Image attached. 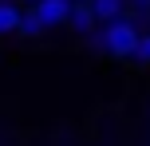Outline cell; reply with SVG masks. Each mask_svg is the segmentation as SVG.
Returning a JSON list of instances; mask_svg holds the SVG:
<instances>
[{"label": "cell", "instance_id": "ba28073f", "mask_svg": "<svg viewBox=\"0 0 150 146\" xmlns=\"http://www.w3.org/2000/svg\"><path fill=\"white\" fill-rule=\"evenodd\" d=\"M134 8H150V0H134Z\"/></svg>", "mask_w": 150, "mask_h": 146}, {"label": "cell", "instance_id": "5b68a950", "mask_svg": "<svg viewBox=\"0 0 150 146\" xmlns=\"http://www.w3.org/2000/svg\"><path fill=\"white\" fill-rule=\"evenodd\" d=\"M91 8H95L99 24H111V20L122 16V0H91Z\"/></svg>", "mask_w": 150, "mask_h": 146}, {"label": "cell", "instance_id": "3957f363", "mask_svg": "<svg viewBox=\"0 0 150 146\" xmlns=\"http://www.w3.org/2000/svg\"><path fill=\"white\" fill-rule=\"evenodd\" d=\"M71 28L79 32V36H91L95 32V24H99V16H95V8H91V0H75L71 4Z\"/></svg>", "mask_w": 150, "mask_h": 146}, {"label": "cell", "instance_id": "7a4b0ae2", "mask_svg": "<svg viewBox=\"0 0 150 146\" xmlns=\"http://www.w3.org/2000/svg\"><path fill=\"white\" fill-rule=\"evenodd\" d=\"M71 4L75 0H36V16L44 20V28H55L71 20Z\"/></svg>", "mask_w": 150, "mask_h": 146}, {"label": "cell", "instance_id": "6da1fadb", "mask_svg": "<svg viewBox=\"0 0 150 146\" xmlns=\"http://www.w3.org/2000/svg\"><path fill=\"white\" fill-rule=\"evenodd\" d=\"M138 39H142V32L134 28L130 20H111L103 28V51L107 55H115V59H134V51H138Z\"/></svg>", "mask_w": 150, "mask_h": 146}, {"label": "cell", "instance_id": "52a82bcc", "mask_svg": "<svg viewBox=\"0 0 150 146\" xmlns=\"http://www.w3.org/2000/svg\"><path fill=\"white\" fill-rule=\"evenodd\" d=\"M134 63H150V32H142V39H138V51H134Z\"/></svg>", "mask_w": 150, "mask_h": 146}, {"label": "cell", "instance_id": "277c9868", "mask_svg": "<svg viewBox=\"0 0 150 146\" xmlns=\"http://www.w3.org/2000/svg\"><path fill=\"white\" fill-rule=\"evenodd\" d=\"M20 20H24L20 8L8 4V0H0V36H8V32H20Z\"/></svg>", "mask_w": 150, "mask_h": 146}, {"label": "cell", "instance_id": "8992f818", "mask_svg": "<svg viewBox=\"0 0 150 146\" xmlns=\"http://www.w3.org/2000/svg\"><path fill=\"white\" fill-rule=\"evenodd\" d=\"M40 32H44V20H40L36 16V8H28V12H24V20H20V36H40Z\"/></svg>", "mask_w": 150, "mask_h": 146}]
</instances>
